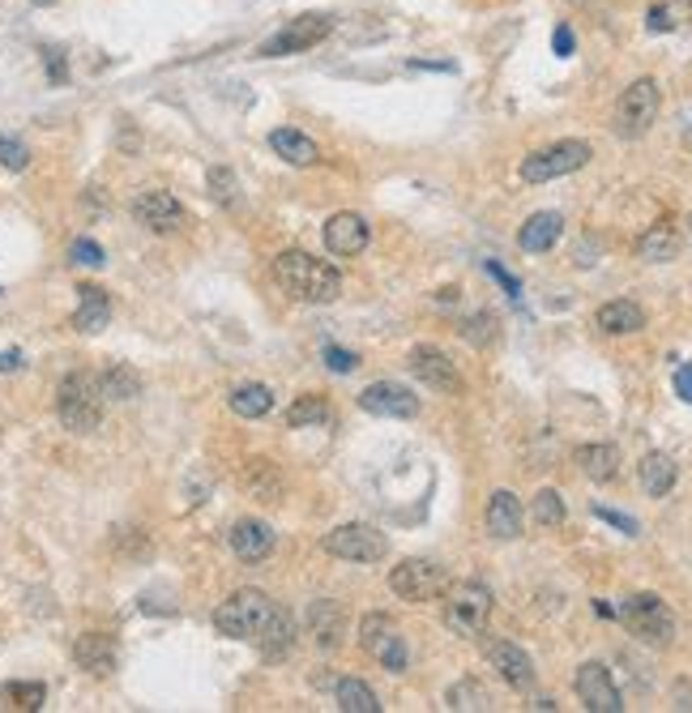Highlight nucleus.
Instances as JSON below:
<instances>
[{
  "mask_svg": "<svg viewBox=\"0 0 692 713\" xmlns=\"http://www.w3.org/2000/svg\"><path fill=\"white\" fill-rule=\"evenodd\" d=\"M214 628L231 641H248L262 649V658L278 662L296 649V619L287 607H278L262 589H235L227 603L214 611Z\"/></svg>",
  "mask_w": 692,
  "mask_h": 713,
  "instance_id": "1",
  "label": "nucleus"
},
{
  "mask_svg": "<svg viewBox=\"0 0 692 713\" xmlns=\"http://www.w3.org/2000/svg\"><path fill=\"white\" fill-rule=\"evenodd\" d=\"M274 283L299 304H333L342 295V274L330 260L299 253V248H287L274 257Z\"/></svg>",
  "mask_w": 692,
  "mask_h": 713,
  "instance_id": "2",
  "label": "nucleus"
},
{
  "mask_svg": "<svg viewBox=\"0 0 692 713\" xmlns=\"http://www.w3.org/2000/svg\"><path fill=\"white\" fill-rule=\"evenodd\" d=\"M103 406H107V397H103L95 372H68L56 390V415L73 436H91L103 423Z\"/></svg>",
  "mask_w": 692,
  "mask_h": 713,
  "instance_id": "3",
  "label": "nucleus"
},
{
  "mask_svg": "<svg viewBox=\"0 0 692 713\" xmlns=\"http://www.w3.org/2000/svg\"><path fill=\"white\" fill-rule=\"evenodd\" d=\"M616 616L641 646L667 649L675 641V616H671V607L662 603L659 594H628Z\"/></svg>",
  "mask_w": 692,
  "mask_h": 713,
  "instance_id": "4",
  "label": "nucleus"
},
{
  "mask_svg": "<svg viewBox=\"0 0 692 713\" xmlns=\"http://www.w3.org/2000/svg\"><path fill=\"white\" fill-rule=\"evenodd\" d=\"M492 619V589L483 582H458L445 589V628L458 637H483Z\"/></svg>",
  "mask_w": 692,
  "mask_h": 713,
  "instance_id": "5",
  "label": "nucleus"
},
{
  "mask_svg": "<svg viewBox=\"0 0 692 713\" xmlns=\"http://www.w3.org/2000/svg\"><path fill=\"white\" fill-rule=\"evenodd\" d=\"M659 107H662V91L654 77H637L632 86H628L620 103H616V116H611V129L620 132V137H646L650 125L659 120Z\"/></svg>",
  "mask_w": 692,
  "mask_h": 713,
  "instance_id": "6",
  "label": "nucleus"
},
{
  "mask_svg": "<svg viewBox=\"0 0 692 713\" xmlns=\"http://www.w3.org/2000/svg\"><path fill=\"white\" fill-rule=\"evenodd\" d=\"M330 34H333V13H299V18H291L278 34L265 39L262 47H257V56H269V61L296 56V52H308V47L326 43Z\"/></svg>",
  "mask_w": 692,
  "mask_h": 713,
  "instance_id": "7",
  "label": "nucleus"
},
{
  "mask_svg": "<svg viewBox=\"0 0 692 713\" xmlns=\"http://www.w3.org/2000/svg\"><path fill=\"white\" fill-rule=\"evenodd\" d=\"M590 162V146L586 141H556L547 150H534L522 159V180L526 184H547V180H561V175H573Z\"/></svg>",
  "mask_w": 692,
  "mask_h": 713,
  "instance_id": "8",
  "label": "nucleus"
},
{
  "mask_svg": "<svg viewBox=\"0 0 692 713\" xmlns=\"http://www.w3.org/2000/svg\"><path fill=\"white\" fill-rule=\"evenodd\" d=\"M390 589L402 603H432L449 589V573L436 560H402L390 573Z\"/></svg>",
  "mask_w": 692,
  "mask_h": 713,
  "instance_id": "9",
  "label": "nucleus"
},
{
  "mask_svg": "<svg viewBox=\"0 0 692 713\" xmlns=\"http://www.w3.org/2000/svg\"><path fill=\"white\" fill-rule=\"evenodd\" d=\"M360 646L368 658H376L385 671H406L411 662V649H406V637L390 616H363L360 624Z\"/></svg>",
  "mask_w": 692,
  "mask_h": 713,
  "instance_id": "10",
  "label": "nucleus"
},
{
  "mask_svg": "<svg viewBox=\"0 0 692 713\" xmlns=\"http://www.w3.org/2000/svg\"><path fill=\"white\" fill-rule=\"evenodd\" d=\"M326 552L338 555V560H351V564H376V560L390 555V539L376 525L351 521V525H338L326 534Z\"/></svg>",
  "mask_w": 692,
  "mask_h": 713,
  "instance_id": "11",
  "label": "nucleus"
},
{
  "mask_svg": "<svg viewBox=\"0 0 692 713\" xmlns=\"http://www.w3.org/2000/svg\"><path fill=\"white\" fill-rule=\"evenodd\" d=\"M406 368H411V376L415 381H424L428 390H436V393H461V372H458V363L445 355L440 347H415L411 355H406Z\"/></svg>",
  "mask_w": 692,
  "mask_h": 713,
  "instance_id": "12",
  "label": "nucleus"
},
{
  "mask_svg": "<svg viewBox=\"0 0 692 713\" xmlns=\"http://www.w3.org/2000/svg\"><path fill=\"white\" fill-rule=\"evenodd\" d=\"M577 696H582V705L590 713H620L625 710V696H620V688L611 680V671L603 667V662H586L582 671H577Z\"/></svg>",
  "mask_w": 692,
  "mask_h": 713,
  "instance_id": "13",
  "label": "nucleus"
},
{
  "mask_svg": "<svg viewBox=\"0 0 692 713\" xmlns=\"http://www.w3.org/2000/svg\"><path fill=\"white\" fill-rule=\"evenodd\" d=\"M132 219L146 231H155V235H171V231L184 227V205L163 189H146L132 201Z\"/></svg>",
  "mask_w": 692,
  "mask_h": 713,
  "instance_id": "14",
  "label": "nucleus"
},
{
  "mask_svg": "<svg viewBox=\"0 0 692 713\" xmlns=\"http://www.w3.org/2000/svg\"><path fill=\"white\" fill-rule=\"evenodd\" d=\"M360 406L368 415H376V419H415L419 415V397L406 390V385H397V381L368 385L360 393Z\"/></svg>",
  "mask_w": 692,
  "mask_h": 713,
  "instance_id": "15",
  "label": "nucleus"
},
{
  "mask_svg": "<svg viewBox=\"0 0 692 713\" xmlns=\"http://www.w3.org/2000/svg\"><path fill=\"white\" fill-rule=\"evenodd\" d=\"M368 240H372V227H368L363 214L342 210V214H333L330 223H326V248H330L333 257H355V253L368 248Z\"/></svg>",
  "mask_w": 692,
  "mask_h": 713,
  "instance_id": "16",
  "label": "nucleus"
},
{
  "mask_svg": "<svg viewBox=\"0 0 692 713\" xmlns=\"http://www.w3.org/2000/svg\"><path fill=\"white\" fill-rule=\"evenodd\" d=\"M488 662L500 671V680L509 683L513 692H530V688H534V662H530V653L522 646H513V641H492V646H488Z\"/></svg>",
  "mask_w": 692,
  "mask_h": 713,
  "instance_id": "17",
  "label": "nucleus"
},
{
  "mask_svg": "<svg viewBox=\"0 0 692 713\" xmlns=\"http://www.w3.org/2000/svg\"><path fill=\"white\" fill-rule=\"evenodd\" d=\"M73 662H77L82 671H91V675L107 680V675L116 671L120 653H116V641H111L107 632H82V637L73 641Z\"/></svg>",
  "mask_w": 692,
  "mask_h": 713,
  "instance_id": "18",
  "label": "nucleus"
},
{
  "mask_svg": "<svg viewBox=\"0 0 692 713\" xmlns=\"http://www.w3.org/2000/svg\"><path fill=\"white\" fill-rule=\"evenodd\" d=\"M522 500L513 496V491H492V500H488V513H483V525H488V534L500 539V543H509V539H518L522 534Z\"/></svg>",
  "mask_w": 692,
  "mask_h": 713,
  "instance_id": "19",
  "label": "nucleus"
},
{
  "mask_svg": "<svg viewBox=\"0 0 692 713\" xmlns=\"http://www.w3.org/2000/svg\"><path fill=\"white\" fill-rule=\"evenodd\" d=\"M231 552L239 555V560H248V564H257V560H265V555L274 552V530L265 525V521L257 518H244L231 525L227 534Z\"/></svg>",
  "mask_w": 692,
  "mask_h": 713,
  "instance_id": "20",
  "label": "nucleus"
},
{
  "mask_svg": "<svg viewBox=\"0 0 692 713\" xmlns=\"http://www.w3.org/2000/svg\"><path fill=\"white\" fill-rule=\"evenodd\" d=\"M308 632H312V641L321 649H338L342 646V632H347L342 607H338L333 598H317V603L308 607Z\"/></svg>",
  "mask_w": 692,
  "mask_h": 713,
  "instance_id": "21",
  "label": "nucleus"
},
{
  "mask_svg": "<svg viewBox=\"0 0 692 713\" xmlns=\"http://www.w3.org/2000/svg\"><path fill=\"white\" fill-rule=\"evenodd\" d=\"M564 235V219L556 210H539V214H530L522 231H518V244H522V253H547V248H556Z\"/></svg>",
  "mask_w": 692,
  "mask_h": 713,
  "instance_id": "22",
  "label": "nucleus"
},
{
  "mask_svg": "<svg viewBox=\"0 0 692 713\" xmlns=\"http://www.w3.org/2000/svg\"><path fill=\"white\" fill-rule=\"evenodd\" d=\"M111 321V295L103 287H77V312H73V329L77 333H103Z\"/></svg>",
  "mask_w": 692,
  "mask_h": 713,
  "instance_id": "23",
  "label": "nucleus"
},
{
  "mask_svg": "<svg viewBox=\"0 0 692 713\" xmlns=\"http://www.w3.org/2000/svg\"><path fill=\"white\" fill-rule=\"evenodd\" d=\"M269 146H274V155H278V159L296 162V167H312V162H321V146L299 129H274L269 132Z\"/></svg>",
  "mask_w": 692,
  "mask_h": 713,
  "instance_id": "24",
  "label": "nucleus"
},
{
  "mask_svg": "<svg viewBox=\"0 0 692 713\" xmlns=\"http://www.w3.org/2000/svg\"><path fill=\"white\" fill-rule=\"evenodd\" d=\"M598 329L603 333H611V338H625V333H637V329H646V312L632 304V299H611V304H603L598 308Z\"/></svg>",
  "mask_w": 692,
  "mask_h": 713,
  "instance_id": "25",
  "label": "nucleus"
},
{
  "mask_svg": "<svg viewBox=\"0 0 692 713\" xmlns=\"http://www.w3.org/2000/svg\"><path fill=\"white\" fill-rule=\"evenodd\" d=\"M573 461L582 466V475L594 479V483H611L620 475V449L616 445H582Z\"/></svg>",
  "mask_w": 692,
  "mask_h": 713,
  "instance_id": "26",
  "label": "nucleus"
},
{
  "mask_svg": "<svg viewBox=\"0 0 692 713\" xmlns=\"http://www.w3.org/2000/svg\"><path fill=\"white\" fill-rule=\"evenodd\" d=\"M675 253H680V231L671 223H654L637 240V257L650 260V265H667V260H675Z\"/></svg>",
  "mask_w": 692,
  "mask_h": 713,
  "instance_id": "27",
  "label": "nucleus"
},
{
  "mask_svg": "<svg viewBox=\"0 0 692 713\" xmlns=\"http://www.w3.org/2000/svg\"><path fill=\"white\" fill-rule=\"evenodd\" d=\"M680 479V466H675V457L667 454H646L641 457V487L659 500V496H671V487Z\"/></svg>",
  "mask_w": 692,
  "mask_h": 713,
  "instance_id": "28",
  "label": "nucleus"
},
{
  "mask_svg": "<svg viewBox=\"0 0 692 713\" xmlns=\"http://www.w3.org/2000/svg\"><path fill=\"white\" fill-rule=\"evenodd\" d=\"M99 390L107 402H132V397H141V376L132 372L129 363H111L99 376Z\"/></svg>",
  "mask_w": 692,
  "mask_h": 713,
  "instance_id": "29",
  "label": "nucleus"
},
{
  "mask_svg": "<svg viewBox=\"0 0 692 713\" xmlns=\"http://www.w3.org/2000/svg\"><path fill=\"white\" fill-rule=\"evenodd\" d=\"M227 406L239 415V419H265L274 411V393L265 385H239V390L227 397Z\"/></svg>",
  "mask_w": 692,
  "mask_h": 713,
  "instance_id": "30",
  "label": "nucleus"
},
{
  "mask_svg": "<svg viewBox=\"0 0 692 713\" xmlns=\"http://www.w3.org/2000/svg\"><path fill=\"white\" fill-rule=\"evenodd\" d=\"M244 487H248V496H262V500H278L283 496V475H278V466L274 461H248V470H244Z\"/></svg>",
  "mask_w": 692,
  "mask_h": 713,
  "instance_id": "31",
  "label": "nucleus"
},
{
  "mask_svg": "<svg viewBox=\"0 0 692 713\" xmlns=\"http://www.w3.org/2000/svg\"><path fill=\"white\" fill-rule=\"evenodd\" d=\"M338 710L342 713H381L376 692L363 680H342L338 683Z\"/></svg>",
  "mask_w": 692,
  "mask_h": 713,
  "instance_id": "32",
  "label": "nucleus"
},
{
  "mask_svg": "<svg viewBox=\"0 0 692 713\" xmlns=\"http://www.w3.org/2000/svg\"><path fill=\"white\" fill-rule=\"evenodd\" d=\"M333 411H330V397H321V393H304L291 402V411H287V423L291 427H308V423H330Z\"/></svg>",
  "mask_w": 692,
  "mask_h": 713,
  "instance_id": "33",
  "label": "nucleus"
},
{
  "mask_svg": "<svg viewBox=\"0 0 692 713\" xmlns=\"http://www.w3.org/2000/svg\"><path fill=\"white\" fill-rule=\"evenodd\" d=\"M0 701H4L9 710L34 713L47 705V688H43V683H4V688H0Z\"/></svg>",
  "mask_w": 692,
  "mask_h": 713,
  "instance_id": "34",
  "label": "nucleus"
},
{
  "mask_svg": "<svg viewBox=\"0 0 692 713\" xmlns=\"http://www.w3.org/2000/svg\"><path fill=\"white\" fill-rule=\"evenodd\" d=\"M689 13L692 9L689 4H680V0H659V4H650V13H646V31L650 34L675 31V26H684Z\"/></svg>",
  "mask_w": 692,
  "mask_h": 713,
  "instance_id": "35",
  "label": "nucleus"
},
{
  "mask_svg": "<svg viewBox=\"0 0 692 713\" xmlns=\"http://www.w3.org/2000/svg\"><path fill=\"white\" fill-rule=\"evenodd\" d=\"M449 710H492V696L479 680H461L449 688Z\"/></svg>",
  "mask_w": 692,
  "mask_h": 713,
  "instance_id": "36",
  "label": "nucleus"
},
{
  "mask_svg": "<svg viewBox=\"0 0 692 713\" xmlns=\"http://www.w3.org/2000/svg\"><path fill=\"white\" fill-rule=\"evenodd\" d=\"M530 513H534V521L539 525H561L564 521V500L561 491H552V487H543L534 500H530Z\"/></svg>",
  "mask_w": 692,
  "mask_h": 713,
  "instance_id": "37",
  "label": "nucleus"
},
{
  "mask_svg": "<svg viewBox=\"0 0 692 713\" xmlns=\"http://www.w3.org/2000/svg\"><path fill=\"white\" fill-rule=\"evenodd\" d=\"M461 338H466L470 347H492L496 317L492 312H475V317H466V321H461Z\"/></svg>",
  "mask_w": 692,
  "mask_h": 713,
  "instance_id": "38",
  "label": "nucleus"
},
{
  "mask_svg": "<svg viewBox=\"0 0 692 713\" xmlns=\"http://www.w3.org/2000/svg\"><path fill=\"white\" fill-rule=\"evenodd\" d=\"M210 196H214L219 205H235V201H239V180H235V171H227V167H210Z\"/></svg>",
  "mask_w": 692,
  "mask_h": 713,
  "instance_id": "39",
  "label": "nucleus"
},
{
  "mask_svg": "<svg viewBox=\"0 0 692 713\" xmlns=\"http://www.w3.org/2000/svg\"><path fill=\"white\" fill-rule=\"evenodd\" d=\"M26 162H31V150H26L18 137H0V167H9V171H26Z\"/></svg>",
  "mask_w": 692,
  "mask_h": 713,
  "instance_id": "40",
  "label": "nucleus"
},
{
  "mask_svg": "<svg viewBox=\"0 0 692 713\" xmlns=\"http://www.w3.org/2000/svg\"><path fill=\"white\" fill-rule=\"evenodd\" d=\"M68 260L73 265H91V269H99L103 265V248L95 240H73V248H68Z\"/></svg>",
  "mask_w": 692,
  "mask_h": 713,
  "instance_id": "41",
  "label": "nucleus"
},
{
  "mask_svg": "<svg viewBox=\"0 0 692 713\" xmlns=\"http://www.w3.org/2000/svg\"><path fill=\"white\" fill-rule=\"evenodd\" d=\"M355 363H360V359L351 355V351H342V347H326V368H333V372H355Z\"/></svg>",
  "mask_w": 692,
  "mask_h": 713,
  "instance_id": "42",
  "label": "nucleus"
},
{
  "mask_svg": "<svg viewBox=\"0 0 692 713\" xmlns=\"http://www.w3.org/2000/svg\"><path fill=\"white\" fill-rule=\"evenodd\" d=\"M594 513H598V518H603V521H611V525H620V530H625V534H637V521H632V518H625V513H611V509H603V504H598V509H594Z\"/></svg>",
  "mask_w": 692,
  "mask_h": 713,
  "instance_id": "43",
  "label": "nucleus"
},
{
  "mask_svg": "<svg viewBox=\"0 0 692 713\" xmlns=\"http://www.w3.org/2000/svg\"><path fill=\"white\" fill-rule=\"evenodd\" d=\"M675 393L692 406V363H684V368L675 372Z\"/></svg>",
  "mask_w": 692,
  "mask_h": 713,
  "instance_id": "44",
  "label": "nucleus"
},
{
  "mask_svg": "<svg viewBox=\"0 0 692 713\" xmlns=\"http://www.w3.org/2000/svg\"><path fill=\"white\" fill-rule=\"evenodd\" d=\"M552 47H556V56H573V31H568V26H556Z\"/></svg>",
  "mask_w": 692,
  "mask_h": 713,
  "instance_id": "45",
  "label": "nucleus"
},
{
  "mask_svg": "<svg viewBox=\"0 0 692 713\" xmlns=\"http://www.w3.org/2000/svg\"><path fill=\"white\" fill-rule=\"evenodd\" d=\"M675 710H692V683H675Z\"/></svg>",
  "mask_w": 692,
  "mask_h": 713,
  "instance_id": "46",
  "label": "nucleus"
},
{
  "mask_svg": "<svg viewBox=\"0 0 692 713\" xmlns=\"http://www.w3.org/2000/svg\"><path fill=\"white\" fill-rule=\"evenodd\" d=\"M26 359H22V351H4L0 355V372H13V368H22Z\"/></svg>",
  "mask_w": 692,
  "mask_h": 713,
  "instance_id": "47",
  "label": "nucleus"
},
{
  "mask_svg": "<svg viewBox=\"0 0 692 713\" xmlns=\"http://www.w3.org/2000/svg\"><path fill=\"white\" fill-rule=\"evenodd\" d=\"M47 68H52V82H65V65H61L56 52H47Z\"/></svg>",
  "mask_w": 692,
  "mask_h": 713,
  "instance_id": "48",
  "label": "nucleus"
},
{
  "mask_svg": "<svg viewBox=\"0 0 692 713\" xmlns=\"http://www.w3.org/2000/svg\"><path fill=\"white\" fill-rule=\"evenodd\" d=\"M684 146H689V150H692V125H689V129H684Z\"/></svg>",
  "mask_w": 692,
  "mask_h": 713,
  "instance_id": "49",
  "label": "nucleus"
},
{
  "mask_svg": "<svg viewBox=\"0 0 692 713\" xmlns=\"http://www.w3.org/2000/svg\"><path fill=\"white\" fill-rule=\"evenodd\" d=\"M31 4H39V9H47V4H56V0H31Z\"/></svg>",
  "mask_w": 692,
  "mask_h": 713,
  "instance_id": "50",
  "label": "nucleus"
},
{
  "mask_svg": "<svg viewBox=\"0 0 692 713\" xmlns=\"http://www.w3.org/2000/svg\"><path fill=\"white\" fill-rule=\"evenodd\" d=\"M680 4H689V9H692V0H680Z\"/></svg>",
  "mask_w": 692,
  "mask_h": 713,
  "instance_id": "51",
  "label": "nucleus"
},
{
  "mask_svg": "<svg viewBox=\"0 0 692 713\" xmlns=\"http://www.w3.org/2000/svg\"><path fill=\"white\" fill-rule=\"evenodd\" d=\"M689 231H692V214H689Z\"/></svg>",
  "mask_w": 692,
  "mask_h": 713,
  "instance_id": "52",
  "label": "nucleus"
}]
</instances>
